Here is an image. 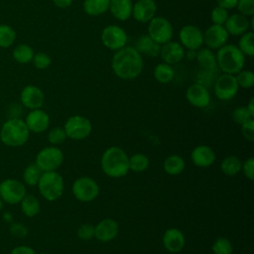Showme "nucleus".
<instances>
[{"label":"nucleus","mask_w":254,"mask_h":254,"mask_svg":"<svg viewBox=\"0 0 254 254\" xmlns=\"http://www.w3.org/2000/svg\"><path fill=\"white\" fill-rule=\"evenodd\" d=\"M111 68L115 75L121 79H135L143 71V57L134 47L125 46L113 55Z\"/></svg>","instance_id":"1"},{"label":"nucleus","mask_w":254,"mask_h":254,"mask_svg":"<svg viewBox=\"0 0 254 254\" xmlns=\"http://www.w3.org/2000/svg\"><path fill=\"white\" fill-rule=\"evenodd\" d=\"M100 166L103 173L110 178H121L129 172V157L117 146L107 148L101 156Z\"/></svg>","instance_id":"2"},{"label":"nucleus","mask_w":254,"mask_h":254,"mask_svg":"<svg viewBox=\"0 0 254 254\" xmlns=\"http://www.w3.org/2000/svg\"><path fill=\"white\" fill-rule=\"evenodd\" d=\"M30 133L31 132L23 119L12 117L2 124L0 129V140L8 147H21L28 142Z\"/></svg>","instance_id":"3"},{"label":"nucleus","mask_w":254,"mask_h":254,"mask_svg":"<svg viewBox=\"0 0 254 254\" xmlns=\"http://www.w3.org/2000/svg\"><path fill=\"white\" fill-rule=\"evenodd\" d=\"M216 62L218 69L222 73L235 75L244 68L246 57L233 44H226L217 50Z\"/></svg>","instance_id":"4"},{"label":"nucleus","mask_w":254,"mask_h":254,"mask_svg":"<svg viewBox=\"0 0 254 254\" xmlns=\"http://www.w3.org/2000/svg\"><path fill=\"white\" fill-rule=\"evenodd\" d=\"M41 195L48 201H54L60 198L64 192V179L56 171L43 172L37 185Z\"/></svg>","instance_id":"5"},{"label":"nucleus","mask_w":254,"mask_h":254,"mask_svg":"<svg viewBox=\"0 0 254 254\" xmlns=\"http://www.w3.org/2000/svg\"><path fill=\"white\" fill-rule=\"evenodd\" d=\"M147 31V35H149L161 46L172 41L174 36V28L172 23L163 16H155L148 23Z\"/></svg>","instance_id":"6"},{"label":"nucleus","mask_w":254,"mask_h":254,"mask_svg":"<svg viewBox=\"0 0 254 254\" xmlns=\"http://www.w3.org/2000/svg\"><path fill=\"white\" fill-rule=\"evenodd\" d=\"M64 129L67 138L74 141H79L87 138L90 135L92 125L88 118L82 115H72L65 121Z\"/></svg>","instance_id":"7"},{"label":"nucleus","mask_w":254,"mask_h":254,"mask_svg":"<svg viewBox=\"0 0 254 254\" xmlns=\"http://www.w3.org/2000/svg\"><path fill=\"white\" fill-rule=\"evenodd\" d=\"M35 163L43 172L56 171L64 163V153L56 146L45 147L37 154Z\"/></svg>","instance_id":"8"},{"label":"nucleus","mask_w":254,"mask_h":254,"mask_svg":"<svg viewBox=\"0 0 254 254\" xmlns=\"http://www.w3.org/2000/svg\"><path fill=\"white\" fill-rule=\"evenodd\" d=\"M71 191L77 200L89 202L99 194V186L90 177H80L73 182Z\"/></svg>","instance_id":"9"},{"label":"nucleus","mask_w":254,"mask_h":254,"mask_svg":"<svg viewBox=\"0 0 254 254\" xmlns=\"http://www.w3.org/2000/svg\"><path fill=\"white\" fill-rule=\"evenodd\" d=\"M100 39L105 48L116 52L127 45L128 36L122 27L118 25H108L103 28Z\"/></svg>","instance_id":"10"},{"label":"nucleus","mask_w":254,"mask_h":254,"mask_svg":"<svg viewBox=\"0 0 254 254\" xmlns=\"http://www.w3.org/2000/svg\"><path fill=\"white\" fill-rule=\"evenodd\" d=\"M25 185L16 179H6L0 183V197L8 204H18L26 195Z\"/></svg>","instance_id":"11"},{"label":"nucleus","mask_w":254,"mask_h":254,"mask_svg":"<svg viewBox=\"0 0 254 254\" xmlns=\"http://www.w3.org/2000/svg\"><path fill=\"white\" fill-rule=\"evenodd\" d=\"M215 96L222 101L232 99L238 92L239 86L236 81L235 75L222 73L217 75L213 83Z\"/></svg>","instance_id":"12"},{"label":"nucleus","mask_w":254,"mask_h":254,"mask_svg":"<svg viewBox=\"0 0 254 254\" xmlns=\"http://www.w3.org/2000/svg\"><path fill=\"white\" fill-rule=\"evenodd\" d=\"M180 44L187 50L197 51L203 45V32L195 25H185L179 32Z\"/></svg>","instance_id":"13"},{"label":"nucleus","mask_w":254,"mask_h":254,"mask_svg":"<svg viewBox=\"0 0 254 254\" xmlns=\"http://www.w3.org/2000/svg\"><path fill=\"white\" fill-rule=\"evenodd\" d=\"M229 34L227 33L224 26L211 24L203 32V44L206 48L214 51L218 50L224 45H226Z\"/></svg>","instance_id":"14"},{"label":"nucleus","mask_w":254,"mask_h":254,"mask_svg":"<svg viewBox=\"0 0 254 254\" xmlns=\"http://www.w3.org/2000/svg\"><path fill=\"white\" fill-rule=\"evenodd\" d=\"M20 101L24 107L30 110L39 109L44 104L45 95L40 87L29 84L22 89L20 93Z\"/></svg>","instance_id":"15"},{"label":"nucleus","mask_w":254,"mask_h":254,"mask_svg":"<svg viewBox=\"0 0 254 254\" xmlns=\"http://www.w3.org/2000/svg\"><path fill=\"white\" fill-rule=\"evenodd\" d=\"M186 98L190 105L197 108H204L210 102V93L208 88L194 82L187 88Z\"/></svg>","instance_id":"16"},{"label":"nucleus","mask_w":254,"mask_h":254,"mask_svg":"<svg viewBox=\"0 0 254 254\" xmlns=\"http://www.w3.org/2000/svg\"><path fill=\"white\" fill-rule=\"evenodd\" d=\"M24 121L29 131L36 134L47 131L50 126V116L41 108L30 110Z\"/></svg>","instance_id":"17"},{"label":"nucleus","mask_w":254,"mask_h":254,"mask_svg":"<svg viewBox=\"0 0 254 254\" xmlns=\"http://www.w3.org/2000/svg\"><path fill=\"white\" fill-rule=\"evenodd\" d=\"M157 13L155 0H137L133 3L132 17L139 23H149Z\"/></svg>","instance_id":"18"},{"label":"nucleus","mask_w":254,"mask_h":254,"mask_svg":"<svg viewBox=\"0 0 254 254\" xmlns=\"http://www.w3.org/2000/svg\"><path fill=\"white\" fill-rule=\"evenodd\" d=\"M119 232V224L112 218H103L94 226V237L100 242L113 240Z\"/></svg>","instance_id":"19"},{"label":"nucleus","mask_w":254,"mask_h":254,"mask_svg":"<svg viewBox=\"0 0 254 254\" xmlns=\"http://www.w3.org/2000/svg\"><path fill=\"white\" fill-rule=\"evenodd\" d=\"M185 52L186 49L180 44V42L170 41L161 46L159 56L161 57L163 63L172 65L183 61L185 58Z\"/></svg>","instance_id":"20"},{"label":"nucleus","mask_w":254,"mask_h":254,"mask_svg":"<svg viewBox=\"0 0 254 254\" xmlns=\"http://www.w3.org/2000/svg\"><path fill=\"white\" fill-rule=\"evenodd\" d=\"M165 249L170 253L181 252L186 244L184 233L178 228H169L165 231L162 239Z\"/></svg>","instance_id":"21"},{"label":"nucleus","mask_w":254,"mask_h":254,"mask_svg":"<svg viewBox=\"0 0 254 254\" xmlns=\"http://www.w3.org/2000/svg\"><path fill=\"white\" fill-rule=\"evenodd\" d=\"M190 159L194 166L199 168H207L215 162L216 155L209 146L198 145L191 151Z\"/></svg>","instance_id":"22"},{"label":"nucleus","mask_w":254,"mask_h":254,"mask_svg":"<svg viewBox=\"0 0 254 254\" xmlns=\"http://www.w3.org/2000/svg\"><path fill=\"white\" fill-rule=\"evenodd\" d=\"M224 28L226 29L229 36H241L250 29L249 19L239 13L228 16Z\"/></svg>","instance_id":"23"},{"label":"nucleus","mask_w":254,"mask_h":254,"mask_svg":"<svg viewBox=\"0 0 254 254\" xmlns=\"http://www.w3.org/2000/svg\"><path fill=\"white\" fill-rule=\"evenodd\" d=\"M132 0H110L108 11L116 20L126 21L132 17Z\"/></svg>","instance_id":"24"},{"label":"nucleus","mask_w":254,"mask_h":254,"mask_svg":"<svg viewBox=\"0 0 254 254\" xmlns=\"http://www.w3.org/2000/svg\"><path fill=\"white\" fill-rule=\"evenodd\" d=\"M134 48L141 55H145L151 58H156L160 54L161 45L155 42L149 35H142L137 39L136 45Z\"/></svg>","instance_id":"25"},{"label":"nucleus","mask_w":254,"mask_h":254,"mask_svg":"<svg viewBox=\"0 0 254 254\" xmlns=\"http://www.w3.org/2000/svg\"><path fill=\"white\" fill-rule=\"evenodd\" d=\"M200 69L218 72V66L216 62V55L208 48H200L196 52V58Z\"/></svg>","instance_id":"26"},{"label":"nucleus","mask_w":254,"mask_h":254,"mask_svg":"<svg viewBox=\"0 0 254 254\" xmlns=\"http://www.w3.org/2000/svg\"><path fill=\"white\" fill-rule=\"evenodd\" d=\"M186 167L185 160L180 155H170L163 163L164 171L171 176H177L184 172Z\"/></svg>","instance_id":"27"},{"label":"nucleus","mask_w":254,"mask_h":254,"mask_svg":"<svg viewBox=\"0 0 254 254\" xmlns=\"http://www.w3.org/2000/svg\"><path fill=\"white\" fill-rule=\"evenodd\" d=\"M110 0H83V11L89 16H100L108 11Z\"/></svg>","instance_id":"28"},{"label":"nucleus","mask_w":254,"mask_h":254,"mask_svg":"<svg viewBox=\"0 0 254 254\" xmlns=\"http://www.w3.org/2000/svg\"><path fill=\"white\" fill-rule=\"evenodd\" d=\"M22 212L28 217H34L39 214L41 210V204L39 199L33 194H27L20 201Z\"/></svg>","instance_id":"29"},{"label":"nucleus","mask_w":254,"mask_h":254,"mask_svg":"<svg viewBox=\"0 0 254 254\" xmlns=\"http://www.w3.org/2000/svg\"><path fill=\"white\" fill-rule=\"evenodd\" d=\"M241 167H242V161L234 155H229L225 157L220 163L221 172L224 175L229 177L235 176L239 172H241Z\"/></svg>","instance_id":"30"},{"label":"nucleus","mask_w":254,"mask_h":254,"mask_svg":"<svg viewBox=\"0 0 254 254\" xmlns=\"http://www.w3.org/2000/svg\"><path fill=\"white\" fill-rule=\"evenodd\" d=\"M174 76L175 70L169 64L162 62L154 68V77L160 83H169L174 79Z\"/></svg>","instance_id":"31"},{"label":"nucleus","mask_w":254,"mask_h":254,"mask_svg":"<svg viewBox=\"0 0 254 254\" xmlns=\"http://www.w3.org/2000/svg\"><path fill=\"white\" fill-rule=\"evenodd\" d=\"M34 55L35 52L32 47L26 44H20L16 46L12 53L13 59L19 64H28L32 62Z\"/></svg>","instance_id":"32"},{"label":"nucleus","mask_w":254,"mask_h":254,"mask_svg":"<svg viewBox=\"0 0 254 254\" xmlns=\"http://www.w3.org/2000/svg\"><path fill=\"white\" fill-rule=\"evenodd\" d=\"M43 171L37 166L36 163L29 164L23 172V181L25 185L30 187H35L38 185Z\"/></svg>","instance_id":"33"},{"label":"nucleus","mask_w":254,"mask_h":254,"mask_svg":"<svg viewBox=\"0 0 254 254\" xmlns=\"http://www.w3.org/2000/svg\"><path fill=\"white\" fill-rule=\"evenodd\" d=\"M149 158L142 153H136L129 157V170L135 173H142L146 171L149 168Z\"/></svg>","instance_id":"34"},{"label":"nucleus","mask_w":254,"mask_h":254,"mask_svg":"<svg viewBox=\"0 0 254 254\" xmlns=\"http://www.w3.org/2000/svg\"><path fill=\"white\" fill-rule=\"evenodd\" d=\"M254 34L252 31H247L243 35L240 36L238 40V49L242 52V54L246 57H253L254 55Z\"/></svg>","instance_id":"35"},{"label":"nucleus","mask_w":254,"mask_h":254,"mask_svg":"<svg viewBox=\"0 0 254 254\" xmlns=\"http://www.w3.org/2000/svg\"><path fill=\"white\" fill-rule=\"evenodd\" d=\"M16 40L15 30L6 24H0V48L11 47Z\"/></svg>","instance_id":"36"},{"label":"nucleus","mask_w":254,"mask_h":254,"mask_svg":"<svg viewBox=\"0 0 254 254\" xmlns=\"http://www.w3.org/2000/svg\"><path fill=\"white\" fill-rule=\"evenodd\" d=\"M211 250L213 254H232L233 246L226 237H218L212 244Z\"/></svg>","instance_id":"37"},{"label":"nucleus","mask_w":254,"mask_h":254,"mask_svg":"<svg viewBox=\"0 0 254 254\" xmlns=\"http://www.w3.org/2000/svg\"><path fill=\"white\" fill-rule=\"evenodd\" d=\"M236 81L239 87L251 88L254 85V73L250 69H242L235 74Z\"/></svg>","instance_id":"38"},{"label":"nucleus","mask_w":254,"mask_h":254,"mask_svg":"<svg viewBox=\"0 0 254 254\" xmlns=\"http://www.w3.org/2000/svg\"><path fill=\"white\" fill-rule=\"evenodd\" d=\"M217 73L218 72L199 69V71L196 73V76H195V82L208 88L209 86H211L214 83L215 78L217 77Z\"/></svg>","instance_id":"39"},{"label":"nucleus","mask_w":254,"mask_h":254,"mask_svg":"<svg viewBox=\"0 0 254 254\" xmlns=\"http://www.w3.org/2000/svg\"><path fill=\"white\" fill-rule=\"evenodd\" d=\"M228 16H229L228 10H226V9H224V8L218 6V5L213 7V9L210 12L211 23L215 24V25L224 26Z\"/></svg>","instance_id":"40"},{"label":"nucleus","mask_w":254,"mask_h":254,"mask_svg":"<svg viewBox=\"0 0 254 254\" xmlns=\"http://www.w3.org/2000/svg\"><path fill=\"white\" fill-rule=\"evenodd\" d=\"M47 138L52 145H60L64 143L67 137L64 127H55L49 131Z\"/></svg>","instance_id":"41"},{"label":"nucleus","mask_w":254,"mask_h":254,"mask_svg":"<svg viewBox=\"0 0 254 254\" xmlns=\"http://www.w3.org/2000/svg\"><path fill=\"white\" fill-rule=\"evenodd\" d=\"M32 63L34 64V66L38 69H46L48 68L51 64H52V59L51 57L44 52H39L36 53L33 57Z\"/></svg>","instance_id":"42"},{"label":"nucleus","mask_w":254,"mask_h":254,"mask_svg":"<svg viewBox=\"0 0 254 254\" xmlns=\"http://www.w3.org/2000/svg\"><path fill=\"white\" fill-rule=\"evenodd\" d=\"M235 8L239 14L251 17L254 15V0H238Z\"/></svg>","instance_id":"43"},{"label":"nucleus","mask_w":254,"mask_h":254,"mask_svg":"<svg viewBox=\"0 0 254 254\" xmlns=\"http://www.w3.org/2000/svg\"><path fill=\"white\" fill-rule=\"evenodd\" d=\"M253 118L249 111L247 110L246 106H239L237 108H235L232 112V119L236 124H243L244 122H246L247 120Z\"/></svg>","instance_id":"44"},{"label":"nucleus","mask_w":254,"mask_h":254,"mask_svg":"<svg viewBox=\"0 0 254 254\" xmlns=\"http://www.w3.org/2000/svg\"><path fill=\"white\" fill-rule=\"evenodd\" d=\"M77 237L83 241L90 240L94 237V225L90 223H83L77 229Z\"/></svg>","instance_id":"45"},{"label":"nucleus","mask_w":254,"mask_h":254,"mask_svg":"<svg viewBox=\"0 0 254 254\" xmlns=\"http://www.w3.org/2000/svg\"><path fill=\"white\" fill-rule=\"evenodd\" d=\"M241 132L245 140L249 142L254 141V119L253 118L241 124Z\"/></svg>","instance_id":"46"},{"label":"nucleus","mask_w":254,"mask_h":254,"mask_svg":"<svg viewBox=\"0 0 254 254\" xmlns=\"http://www.w3.org/2000/svg\"><path fill=\"white\" fill-rule=\"evenodd\" d=\"M241 171L243 172L244 176L248 180L253 181L254 179V158L253 157H249L244 162H242Z\"/></svg>","instance_id":"47"},{"label":"nucleus","mask_w":254,"mask_h":254,"mask_svg":"<svg viewBox=\"0 0 254 254\" xmlns=\"http://www.w3.org/2000/svg\"><path fill=\"white\" fill-rule=\"evenodd\" d=\"M9 254H37L36 251L27 245H19L14 247Z\"/></svg>","instance_id":"48"},{"label":"nucleus","mask_w":254,"mask_h":254,"mask_svg":"<svg viewBox=\"0 0 254 254\" xmlns=\"http://www.w3.org/2000/svg\"><path fill=\"white\" fill-rule=\"evenodd\" d=\"M238 0H216V3L218 6L226 9V10H230L236 7Z\"/></svg>","instance_id":"49"},{"label":"nucleus","mask_w":254,"mask_h":254,"mask_svg":"<svg viewBox=\"0 0 254 254\" xmlns=\"http://www.w3.org/2000/svg\"><path fill=\"white\" fill-rule=\"evenodd\" d=\"M11 228H13V229H17V231L15 230V231H12V232L14 233V235L21 236V237L26 236V234H27V232H28L27 228H26V227H25V225H23V224H14Z\"/></svg>","instance_id":"50"},{"label":"nucleus","mask_w":254,"mask_h":254,"mask_svg":"<svg viewBox=\"0 0 254 254\" xmlns=\"http://www.w3.org/2000/svg\"><path fill=\"white\" fill-rule=\"evenodd\" d=\"M52 1L58 8H61V9L68 8L73 2V0H52Z\"/></svg>","instance_id":"51"},{"label":"nucleus","mask_w":254,"mask_h":254,"mask_svg":"<svg viewBox=\"0 0 254 254\" xmlns=\"http://www.w3.org/2000/svg\"><path fill=\"white\" fill-rule=\"evenodd\" d=\"M196 52L195 50H187V52H185V58L189 61H192L195 60L196 58Z\"/></svg>","instance_id":"52"},{"label":"nucleus","mask_w":254,"mask_h":254,"mask_svg":"<svg viewBox=\"0 0 254 254\" xmlns=\"http://www.w3.org/2000/svg\"><path fill=\"white\" fill-rule=\"evenodd\" d=\"M246 108H247V110L249 111L250 115H251L252 117H254V98H253V97L250 98V100H249V102H248Z\"/></svg>","instance_id":"53"},{"label":"nucleus","mask_w":254,"mask_h":254,"mask_svg":"<svg viewBox=\"0 0 254 254\" xmlns=\"http://www.w3.org/2000/svg\"><path fill=\"white\" fill-rule=\"evenodd\" d=\"M3 204H4V202H3L2 198L0 197V210H1V209H2V207H3Z\"/></svg>","instance_id":"54"},{"label":"nucleus","mask_w":254,"mask_h":254,"mask_svg":"<svg viewBox=\"0 0 254 254\" xmlns=\"http://www.w3.org/2000/svg\"><path fill=\"white\" fill-rule=\"evenodd\" d=\"M39 254H50V253H46V252H42V253H39Z\"/></svg>","instance_id":"55"}]
</instances>
